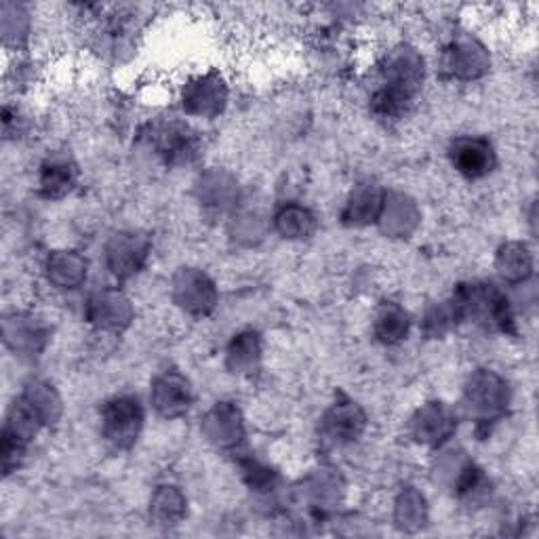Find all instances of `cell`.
<instances>
[{"mask_svg":"<svg viewBox=\"0 0 539 539\" xmlns=\"http://www.w3.org/2000/svg\"><path fill=\"white\" fill-rule=\"evenodd\" d=\"M472 152L474 154H470L468 146H464L459 150V165H462V171H468V173L477 175L480 169L486 167V160H484L486 148H479V143H472Z\"/></svg>","mask_w":539,"mask_h":539,"instance_id":"cell-1","label":"cell"}]
</instances>
